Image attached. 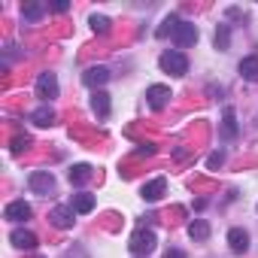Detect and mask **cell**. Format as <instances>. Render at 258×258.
Here are the masks:
<instances>
[{
	"label": "cell",
	"mask_w": 258,
	"mask_h": 258,
	"mask_svg": "<svg viewBox=\"0 0 258 258\" xmlns=\"http://www.w3.org/2000/svg\"><path fill=\"white\" fill-rule=\"evenodd\" d=\"M31 216H34V210H31L28 201H13V204H7V210H4V219H7V222H28Z\"/></svg>",
	"instance_id": "8992f818"
},
{
	"label": "cell",
	"mask_w": 258,
	"mask_h": 258,
	"mask_svg": "<svg viewBox=\"0 0 258 258\" xmlns=\"http://www.w3.org/2000/svg\"><path fill=\"white\" fill-rule=\"evenodd\" d=\"M67 176H70V185H85L91 179V167L88 164H73Z\"/></svg>",
	"instance_id": "e0dca14e"
},
{
	"label": "cell",
	"mask_w": 258,
	"mask_h": 258,
	"mask_svg": "<svg viewBox=\"0 0 258 258\" xmlns=\"http://www.w3.org/2000/svg\"><path fill=\"white\" fill-rule=\"evenodd\" d=\"M228 246H231L234 255H243V252L249 249V234H246L243 228H231V231H228Z\"/></svg>",
	"instance_id": "7c38bea8"
},
{
	"label": "cell",
	"mask_w": 258,
	"mask_h": 258,
	"mask_svg": "<svg viewBox=\"0 0 258 258\" xmlns=\"http://www.w3.org/2000/svg\"><path fill=\"white\" fill-rule=\"evenodd\" d=\"M164 191H167V179L164 176H158V179H152V182H146L143 185V201H149V204H155V201H161L164 198Z\"/></svg>",
	"instance_id": "8fae6325"
},
{
	"label": "cell",
	"mask_w": 258,
	"mask_h": 258,
	"mask_svg": "<svg viewBox=\"0 0 258 258\" xmlns=\"http://www.w3.org/2000/svg\"><path fill=\"white\" fill-rule=\"evenodd\" d=\"M52 10H55V13H67V10H70V4H67V0H55Z\"/></svg>",
	"instance_id": "484cf974"
},
{
	"label": "cell",
	"mask_w": 258,
	"mask_h": 258,
	"mask_svg": "<svg viewBox=\"0 0 258 258\" xmlns=\"http://www.w3.org/2000/svg\"><path fill=\"white\" fill-rule=\"evenodd\" d=\"M228 46H231V28L228 25H219L216 28V49L219 52H228Z\"/></svg>",
	"instance_id": "7402d4cb"
},
{
	"label": "cell",
	"mask_w": 258,
	"mask_h": 258,
	"mask_svg": "<svg viewBox=\"0 0 258 258\" xmlns=\"http://www.w3.org/2000/svg\"><path fill=\"white\" fill-rule=\"evenodd\" d=\"M173 43H176L179 49L195 46V43H198V28H195L191 22H179V25H176V31H173Z\"/></svg>",
	"instance_id": "5b68a950"
},
{
	"label": "cell",
	"mask_w": 258,
	"mask_h": 258,
	"mask_svg": "<svg viewBox=\"0 0 258 258\" xmlns=\"http://www.w3.org/2000/svg\"><path fill=\"white\" fill-rule=\"evenodd\" d=\"M10 243H13L16 249H28V252H34L40 240H37V234H34V231H25V228H16V231L10 234Z\"/></svg>",
	"instance_id": "30bf717a"
},
{
	"label": "cell",
	"mask_w": 258,
	"mask_h": 258,
	"mask_svg": "<svg viewBox=\"0 0 258 258\" xmlns=\"http://www.w3.org/2000/svg\"><path fill=\"white\" fill-rule=\"evenodd\" d=\"M222 164H225V152H213V155L207 158V167H210V170H219Z\"/></svg>",
	"instance_id": "d4e9b609"
},
{
	"label": "cell",
	"mask_w": 258,
	"mask_h": 258,
	"mask_svg": "<svg viewBox=\"0 0 258 258\" xmlns=\"http://www.w3.org/2000/svg\"><path fill=\"white\" fill-rule=\"evenodd\" d=\"M155 243H158V240H155V231H149V228H137V231L131 234V240H127L131 252H134V255H143V258L155 249Z\"/></svg>",
	"instance_id": "7a4b0ae2"
},
{
	"label": "cell",
	"mask_w": 258,
	"mask_h": 258,
	"mask_svg": "<svg viewBox=\"0 0 258 258\" xmlns=\"http://www.w3.org/2000/svg\"><path fill=\"white\" fill-rule=\"evenodd\" d=\"M37 97L43 100V103H49L52 97H58V79H55V73H40L37 76Z\"/></svg>",
	"instance_id": "277c9868"
},
{
	"label": "cell",
	"mask_w": 258,
	"mask_h": 258,
	"mask_svg": "<svg viewBox=\"0 0 258 258\" xmlns=\"http://www.w3.org/2000/svg\"><path fill=\"white\" fill-rule=\"evenodd\" d=\"M222 137H228V140L237 137V118H234L231 106H225V115H222Z\"/></svg>",
	"instance_id": "ac0fdd59"
},
{
	"label": "cell",
	"mask_w": 258,
	"mask_h": 258,
	"mask_svg": "<svg viewBox=\"0 0 258 258\" xmlns=\"http://www.w3.org/2000/svg\"><path fill=\"white\" fill-rule=\"evenodd\" d=\"M82 82L88 85V88H94V91H100L106 82H109V70L106 67H88L85 73H82Z\"/></svg>",
	"instance_id": "ba28073f"
},
{
	"label": "cell",
	"mask_w": 258,
	"mask_h": 258,
	"mask_svg": "<svg viewBox=\"0 0 258 258\" xmlns=\"http://www.w3.org/2000/svg\"><path fill=\"white\" fill-rule=\"evenodd\" d=\"M31 121L40 124V127H49V124H55V109H52L49 103H43V106H37V109L31 112Z\"/></svg>",
	"instance_id": "4fadbf2b"
},
{
	"label": "cell",
	"mask_w": 258,
	"mask_h": 258,
	"mask_svg": "<svg viewBox=\"0 0 258 258\" xmlns=\"http://www.w3.org/2000/svg\"><path fill=\"white\" fill-rule=\"evenodd\" d=\"M158 67L170 76H185L188 73V58L179 52V49H167L161 58H158Z\"/></svg>",
	"instance_id": "6da1fadb"
},
{
	"label": "cell",
	"mask_w": 258,
	"mask_h": 258,
	"mask_svg": "<svg viewBox=\"0 0 258 258\" xmlns=\"http://www.w3.org/2000/svg\"><path fill=\"white\" fill-rule=\"evenodd\" d=\"M179 22H182L179 16H167V19L161 22V28L155 31V37H161V40H164V37H173V31H176V25H179Z\"/></svg>",
	"instance_id": "44dd1931"
},
{
	"label": "cell",
	"mask_w": 258,
	"mask_h": 258,
	"mask_svg": "<svg viewBox=\"0 0 258 258\" xmlns=\"http://www.w3.org/2000/svg\"><path fill=\"white\" fill-rule=\"evenodd\" d=\"M164 258H185V252H179V249H167Z\"/></svg>",
	"instance_id": "4316f807"
},
{
	"label": "cell",
	"mask_w": 258,
	"mask_h": 258,
	"mask_svg": "<svg viewBox=\"0 0 258 258\" xmlns=\"http://www.w3.org/2000/svg\"><path fill=\"white\" fill-rule=\"evenodd\" d=\"M240 76L246 82H258V55H249L240 61Z\"/></svg>",
	"instance_id": "2e32d148"
},
{
	"label": "cell",
	"mask_w": 258,
	"mask_h": 258,
	"mask_svg": "<svg viewBox=\"0 0 258 258\" xmlns=\"http://www.w3.org/2000/svg\"><path fill=\"white\" fill-rule=\"evenodd\" d=\"M70 207H73L79 216H85V213H91V210H94V195H88V191H79V195H73Z\"/></svg>",
	"instance_id": "5bb4252c"
},
{
	"label": "cell",
	"mask_w": 258,
	"mask_h": 258,
	"mask_svg": "<svg viewBox=\"0 0 258 258\" xmlns=\"http://www.w3.org/2000/svg\"><path fill=\"white\" fill-rule=\"evenodd\" d=\"M73 216H76V210H73L70 204H67V207L61 204V207H55V210L49 213V219H52V225H55V228H61V231H67V228H73V222H76Z\"/></svg>",
	"instance_id": "52a82bcc"
},
{
	"label": "cell",
	"mask_w": 258,
	"mask_h": 258,
	"mask_svg": "<svg viewBox=\"0 0 258 258\" xmlns=\"http://www.w3.org/2000/svg\"><path fill=\"white\" fill-rule=\"evenodd\" d=\"M91 109H94L100 118H106V115H109V94H106V91H94V97H91Z\"/></svg>",
	"instance_id": "d6986e66"
},
{
	"label": "cell",
	"mask_w": 258,
	"mask_h": 258,
	"mask_svg": "<svg viewBox=\"0 0 258 258\" xmlns=\"http://www.w3.org/2000/svg\"><path fill=\"white\" fill-rule=\"evenodd\" d=\"M188 237H191L195 243H204V240L210 237V222H207V219H195V222H188Z\"/></svg>",
	"instance_id": "9a60e30c"
},
{
	"label": "cell",
	"mask_w": 258,
	"mask_h": 258,
	"mask_svg": "<svg viewBox=\"0 0 258 258\" xmlns=\"http://www.w3.org/2000/svg\"><path fill=\"white\" fill-rule=\"evenodd\" d=\"M28 146H31V137H28V134H25V137H13V143H10V149H13L16 155H19V152H25Z\"/></svg>",
	"instance_id": "cb8c5ba5"
},
{
	"label": "cell",
	"mask_w": 258,
	"mask_h": 258,
	"mask_svg": "<svg viewBox=\"0 0 258 258\" xmlns=\"http://www.w3.org/2000/svg\"><path fill=\"white\" fill-rule=\"evenodd\" d=\"M155 152V146H143V149H137V155H152Z\"/></svg>",
	"instance_id": "83f0119b"
},
{
	"label": "cell",
	"mask_w": 258,
	"mask_h": 258,
	"mask_svg": "<svg viewBox=\"0 0 258 258\" xmlns=\"http://www.w3.org/2000/svg\"><path fill=\"white\" fill-rule=\"evenodd\" d=\"M146 100H149L152 109H164L170 103V88L167 85H149L146 88Z\"/></svg>",
	"instance_id": "9c48e42d"
},
{
	"label": "cell",
	"mask_w": 258,
	"mask_h": 258,
	"mask_svg": "<svg viewBox=\"0 0 258 258\" xmlns=\"http://www.w3.org/2000/svg\"><path fill=\"white\" fill-rule=\"evenodd\" d=\"M22 16H25L28 22H40V19L46 16V4H40V0H34V4H25V7H22Z\"/></svg>",
	"instance_id": "ffe728a7"
},
{
	"label": "cell",
	"mask_w": 258,
	"mask_h": 258,
	"mask_svg": "<svg viewBox=\"0 0 258 258\" xmlns=\"http://www.w3.org/2000/svg\"><path fill=\"white\" fill-rule=\"evenodd\" d=\"M28 188H31L34 195H52V191H55V176H52L49 170H34V173L28 176Z\"/></svg>",
	"instance_id": "3957f363"
},
{
	"label": "cell",
	"mask_w": 258,
	"mask_h": 258,
	"mask_svg": "<svg viewBox=\"0 0 258 258\" xmlns=\"http://www.w3.org/2000/svg\"><path fill=\"white\" fill-rule=\"evenodd\" d=\"M88 25H91L94 34H106V31H109V19H106V16H97V13L88 19Z\"/></svg>",
	"instance_id": "603a6c76"
}]
</instances>
